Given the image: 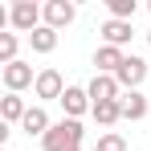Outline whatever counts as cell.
<instances>
[{
	"instance_id": "16",
	"label": "cell",
	"mask_w": 151,
	"mask_h": 151,
	"mask_svg": "<svg viewBox=\"0 0 151 151\" xmlns=\"http://www.w3.org/2000/svg\"><path fill=\"white\" fill-rule=\"evenodd\" d=\"M12 61H21L17 57V33H0V70L12 65Z\"/></svg>"
},
{
	"instance_id": "10",
	"label": "cell",
	"mask_w": 151,
	"mask_h": 151,
	"mask_svg": "<svg viewBox=\"0 0 151 151\" xmlns=\"http://www.w3.org/2000/svg\"><path fill=\"white\" fill-rule=\"evenodd\" d=\"M127 61L123 49H114V45H98V53H94V65H98V74H119Z\"/></svg>"
},
{
	"instance_id": "1",
	"label": "cell",
	"mask_w": 151,
	"mask_h": 151,
	"mask_svg": "<svg viewBox=\"0 0 151 151\" xmlns=\"http://www.w3.org/2000/svg\"><path fill=\"white\" fill-rule=\"evenodd\" d=\"M82 139H86V131L78 119H61V123H53L45 131V139H41V147L45 151H82Z\"/></svg>"
},
{
	"instance_id": "12",
	"label": "cell",
	"mask_w": 151,
	"mask_h": 151,
	"mask_svg": "<svg viewBox=\"0 0 151 151\" xmlns=\"http://www.w3.org/2000/svg\"><path fill=\"white\" fill-rule=\"evenodd\" d=\"M49 114H45V106H29V114L21 119V131H29V135H41L45 139V131H49Z\"/></svg>"
},
{
	"instance_id": "7",
	"label": "cell",
	"mask_w": 151,
	"mask_h": 151,
	"mask_svg": "<svg viewBox=\"0 0 151 151\" xmlns=\"http://www.w3.org/2000/svg\"><path fill=\"white\" fill-rule=\"evenodd\" d=\"M61 106H65V119H82L86 110H94L90 90H82V86H70V90L61 94Z\"/></svg>"
},
{
	"instance_id": "15",
	"label": "cell",
	"mask_w": 151,
	"mask_h": 151,
	"mask_svg": "<svg viewBox=\"0 0 151 151\" xmlns=\"http://www.w3.org/2000/svg\"><path fill=\"white\" fill-rule=\"evenodd\" d=\"M90 114H94V123H98V127H114L119 119H123V106H119V102H94Z\"/></svg>"
},
{
	"instance_id": "9",
	"label": "cell",
	"mask_w": 151,
	"mask_h": 151,
	"mask_svg": "<svg viewBox=\"0 0 151 151\" xmlns=\"http://www.w3.org/2000/svg\"><path fill=\"white\" fill-rule=\"evenodd\" d=\"M98 33H102V41H106V45H114V49H123L127 41L135 37V29H131V21H106V25H102Z\"/></svg>"
},
{
	"instance_id": "2",
	"label": "cell",
	"mask_w": 151,
	"mask_h": 151,
	"mask_svg": "<svg viewBox=\"0 0 151 151\" xmlns=\"http://www.w3.org/2000/svg\"><path fill=\"white\" fill-rule=\"evenodd\" d=\"M45 21V8L41 4H33V0H17L12 4V29L17 33H37Z\"/></svg>"
},
{
	"instance_id": "18",
	"label": "cell",
	"mask_w": 151,
	"mask_h": 151,
	"mask_svg": "<svg viewBox=\"0 0 151 151\" xmlns=\"http://www.w3.org/2000/svg\"><path fill=\"white\" fill-rule=\"evenodd\" d=\"M94 151H127V139H123V135H114V131H106V135H98Z\"/></svg>"
},
{
	"instance_id": "17",
	"label": "cell",
	"mask_w": 151,
	"mask_h": 151,
	"mask_svg": "<svg viewBox=\"0 0 151 151\" xmlns=\"http://www.w3.org/2000/svg\"><path fill=\"white\" fill-rule=\"evenodd\" d=\"M106 8H110V21H131L135 17V0H106Z\"/></svg>"
},
{
	"instance_id": "13",
	"label": "cell",
	"mask_w": 151,
	"mask_h": 151,
	"mask_svg": "<svg viewBox=\"0 0 151 151\" xmlns=\"http://www.w3.org/2000/svg\"><path fill=\"white\" fill-rule=\"evenodd\" d=\"M25 114H29V106L21 102V94H4V98H0V119H4L8 127H12V123H21Z\"/></svg>"
},
{
	"instance_id": "14",
	"label": "cell",
	"mask_w": 151,
	"mask_h": 151,
	"mask_svg": "<svg viewBox=\"0 0 151 151\" xmlns=\"http://www.w3.org/2000/svg\"><path fill=\"white\" fill-rule=\"evenodd\" d=\"M29 45H33V53H53L57 49V29L41 25L37 33H29Z\"/></svg>"
},
{
	"instance_id": "20",
	"label": "cell",
	"mask_w": 151,
	"mask_h": 151,
	"mask_svg": "<svg viewBox=\"0 0 151 151\" xmlns=\"http://www.w3.org/2000/svg\"><path fill=\"white\" fill-rule=\"evenodd\" d=\"M0 151H4V147H0Z\"/></svg>"
},
{
	"instance_id": "3",
	"label": "cell",
	"mask_w": 151,
	"mask_h": 151,
	"mask_svg": "<svg viewBox=\"0 0 151 151\" xmlns=\"http://www.w3.org/2000/svg\"><path fill=\"white\" fill-rule=\"evenodd\" d=\"M86 90H90V102H119L123 98V86H119L114 74H94Z\"/></svg>"
},
{
	"instance_id": "6",
	"label": "cell",
	"mask_w": 151,
	"mask_h": 151,
	"mask_svg": "<svg viewBox=\"0 0 151 151\" xmlns=\"http://www.w3.org/2000/svg\"><path fill=\"white\" fill-rule=\"evenodd\" d=\"M65 90H70V86L61 82L57 70H41V74H37V86H33V94H37V98H57V102H61Z\"/></svg>"
},
{
	"instance_id": "19",
	"label": "cell",
	"mask_w": 151,
	"mask_h": 151,
	"mask_svg": "<svg viewBox=\"0 0 151 151\" xmlns=\"http://www.w3.org/2000/svg\"><path fill=\"white\" fill-rule=\"evenodd\" d=\"M147 41H151V33H147Z\"/></svg>"
},
{
	"instance_id": "4",
	"label": "cell",
	"mask_w": 151,
	"mask_h": 151,
	"mask_svg": "<svg viewBox=\"0 0 151 151\" xmlns=\"http://www.w3.org/2000/svg\"><path fill=\"white\" fill-rule=\"evenodd\" d=\"M0 78H4L8 94H21L25 86H37V78H33V65H29V61H12V65H4Z\"/></svg>"
},
{
	"instance_id": "5",
	"label": "cell",
	"mask_w": 151,
	"mask_h": 151,
	"mask_svg": "<svg viewBox=\"0 0 151 151\" xmlns=\"http://www.w3.org/2000/svg\"><path fill=\"white\" fill-rule=\"evenodd\" d=\"M114 78H119V86H123V90H139V86H143V78H147V61L131 53V57L123 61V70H119Z\"/></svg>"
},
{
	"instance_id": "8",
	"label": "cell",
	"mask_w": 151,
	"mask_h": 151,
	"mask_svg": "<svg viewBox=\"0 0 151 151\" xmlns=\"http://www.w3.org/2000/svg\"><path fill=\"white\" fill-rule=\"evenodd\" d=\"M74 17H78V8L70 4V0H49V4H45V25H49V29H57V33L70 25Z\"/></svg>"
},
{
	"instance_id": "11",
	"label": "cell",
	"mask_w": 151,
	"mask_h": 151,
	"mask_svg": "<svg viewBox=\"0 0 151 151\" xmlns=\"http://www.w3.org/2000/svg\"><path fill=\"white\" fill-rule=\"evenodd\" d=\"M119 106H123V119H131V123L147 119V98H143L139 90H123V98H119Z\"/></svg>"
}]
</instances>
